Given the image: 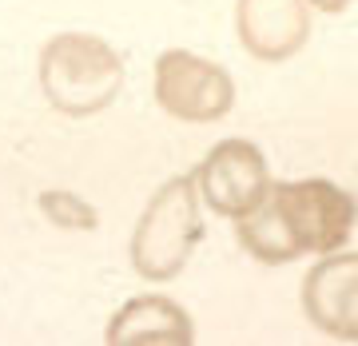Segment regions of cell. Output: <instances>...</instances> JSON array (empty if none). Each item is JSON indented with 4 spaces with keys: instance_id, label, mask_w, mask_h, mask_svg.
Segmentation results:
<instances>
[{
    "instance_id": "9",
    "label": "cell",
    "mask_w": 358,
    "mask_h": 346,
    "mask_svg": "<svg viewBox=\"0 0 358 346\" xmlns=\"http://www.w3.org/2000/svg\"><path fill=\"white\" fill-rule=\"evenodd\" d=\"M36 207H40V215L60 231H96V223H100V211L76 192H56V187H48V192H40Z\"/></svg>"
},
{
    "instance_id": "5",
    "label": "cell",
    "mask_w": 358,
    "mask_h": 346,
    "mask_svg": "<svg viewBox=\"0 0 358 346\" xmlns=\"http://www.w3.org/2000/svg\"><path fill=\"white\" fill-rule=\"evenodd\" d=\"M203 207L223 219H243L271 192V164L251 140H219L192 171Z\"/></svg>"
},
{
    "instance_id": "8",
    "label": "cell",
    "mask_w": 358,
    "mask_h": 346,
    "mask_svg": "<svg viewBox=\"0 0 358 346\" xmlns=\"http://www.w3.org/2000/svg\"><path fill=\"white\" fill-rule=\"evenodd\" d=\"M108 346H187L195 343L192 315L167 295L128 298L103 326Z\"/></svg>"
},
{
    "instance_id": "3",
    "label": "cell",
    "mask_w": 358,
    "mask_h": 346,
    "mask_svg": "<svg viewBox=\"0 0 358 346\" xmlns=\"http://www.w3.org/2000/svg\"><path fill=\"white\" fill-rule=\"evenodd\" d=\"M271 203L287 223L299 259L303 255H331L343 251L355 235L358 199L343 192L334 180H282L271 183Z\"/></svg>"
},
{
    "instance_id": "7",
    "label": "cell",
    "mask_w": 358,
    "mask_h": 346,
    "mask_svg": "<svg viewBox=\"0 0 358 346\" xmlns=\"http://www.w3.org/2000/svg\"><path fill=\"white\" fill-rule=\"evenodd\" d=\"M307 0H235V36L259 64H282L310 40Z\"/></svg>"
},
{
    "instance_id": "4",
    "label": "cell",
    "mask_w": 358,
    "mask_h": 346,
    "mask_svg": "<svg viewBox=\"0 0 358 346\" xmlns=\"http://www.w3.org/2000/svg\"><path fill=\"white\" fill-rule=\"evenodd\" d=\"M152 96L171 120L183 124H219L235 108V80L227 68L199 52L167 48L155 56Z\"/></svg>"
},
{
    "instance_id": "2",
    "label": "cell",
    "mask_w": 358,
    "mask_h": 346,
    "mask_svg": "<svg viewBox=\"0 0 358 346\" xmlns=\"http://www.w3.org/2000/svg\"><path fill=\"white\" fill-rule=\"evenodd\" d=\"M199 243H203V199L195 175H171L155 187L136 219L128 243L131 271L148 282H171L183 275Z\"/></svg>"
},
{
    "instance_id": "10",
    "label": "cell",
    "mask_w": 358,
    "mask_h": 346,
    "mask_svg": "<svg viewBox=\"0 0 358 346\" xmlns=\"http://www.w3.org/2000/svg\"><path fill=\"white\" fill-rule=\"evenodd\" d=\"M315 13H322V16H338V13H346L350 8V0H307Z\"/></svg>"
},
{
    "instance_id": "6",
    "label": "cell",
    "mask_w": 358,
    "mask_h": 346,
    "mask_svg": "<svg viewBox=\"0 0 358 346\" xmlns=\"http://www.w3.org/2000/svg\"><path fill=\"white\" fill-rule=\"evenodd\" d=\"M303 315L315 331L358 343V251H331L303 275Z\"/></svg>"
},
{
    "instance_id": "1",
    "label": "cell",
    "mask_w": 358,
    "mask_h": 346,
    "mask_svg": "<svg viewBox=\"0 0 358 346\" xmlns=\"http://www.w3.org/2000/svg\"><path fill=\"white\" fill-rule=\"evenodd\" d=\"M36 80L52 112L88 120L115 103L124 88V60L96 32H56L40 48Z\"/></svg>"
}]
</instances>
